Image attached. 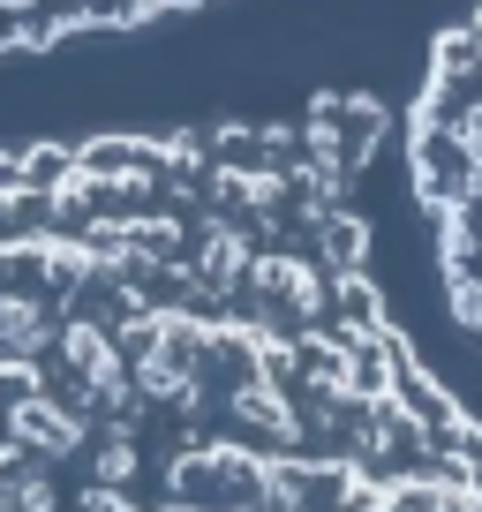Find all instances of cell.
<instances>
[{
    "label": "cell",
    "instance_id": "5b68a950",
    "mask_svg": "<svg viewBox=\"0 0 482 512\" xmlns=\"http://www.w3.org/2000/svg\"><path fill=\"white\" fill-rule=\"evenodd\" d=\"M31 392H46V369H38V354H0V415L16 400H31Z\"/></svg>",
    "mask_w": 482,
    "mask_h": 512
},
{
    "label": "cell",
    "instance_id": "52a82bcc",
    "mask_svg": "<svg viewBox=\"0 0 482 512\" xmlns=\"http://www.w3.org/2000/svg\"><path fill=\"white\" fill-rule=\"evenodd\" d=\"M23 8H38V0H0V16H23Z\"/></svg>",
    "mask_w": 482,
    "mask_h": 512
},
{
    "label": "cell",
    "instance_id": "6da1fadb",
    "mask_svg": "<svg viewBox=\"0 0 482 512\" xmlns=\"http://www.w3.org/2000/svg\"><path fill=\"white\" fill-rule=\"evenodd\" d=\"M8 437H16L23 452H53V460H68V452H83V415H68V407H53L46 392H31V400L8 407Z\"/></svg>",
    "mask_w": 482,
    "mask_h": 512
},
{
    "label": "cell",
    "instance_id": "8992f818",
    "mask_svg": "<svg viewBox=\"0 0 482 512\" xmlns=\"http://www.w3.org/2000/svg\"><path fill=\"white\" fill-rule=\"evenodd\" d=\"M91 475H98V482H129V475H136V445H129V437H106V445H98V460H91Z\"/></svg>",
    "mask_w": 482,
    "mask_h": 512
},
{
    "label": "cell",
    "instance_id": "7a4b0ae2",
    "mask_svg": "<svg viewBox=\"0 0 482 512\" xmlns=\"http://www.w3.org/2000/svg\"><path fill=\"white\" fill-rule=\"evenodd\" d=\"M46 347H53L46 302H31V294H8V287H0V354H46Z\"/></svg>",
    "mask_w": 482,
    "mask_h": 512
},
{
    "label": "cell",
    "instance_id": "3957f363",
    "mask_svg": "<svg viewBox=\"0 0 482 512\" xmlns=\"http://www.w3.org/2000/svg\"><path fill=\"white\" fill-rule=\"evenodd\" d=\"M196 272H204L211 287H234V279L249 272V241H241L234 226H211L204 249H196Z\"/></svg>",
    "mask_w": 482,
    "mask_h": 512
},
{
    "label": "cell",
    "instance_id": "277c9868",
    "mask_svg": "<svg viewBox=\"0 0 482 512\" xmlns=\"http://www.w3.org/2000/svg\"><path fill=\"white\" fill-rule=\"evenodd\" d=\"M234 415H241V422H257V430H272V437H294V430H302V415L279 400L272 384H241V392H234Z\"/></svg>",
    "mask_w": 482,
    "mask_h": 512
}]
</instances>
